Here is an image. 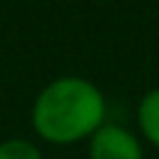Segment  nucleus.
I'll list each match as a JSON object with an SVG mask.
<instances>
[{"label": "nucleus", "mask_w": 159, "mask_h": 159, "mask_svg": "<svg viewBox=\"0 0 159 159\" xmlns=\"http://www.w3.org/2000/svg\"><path fill=\"white\" fill-rule=\"evenodd\" d=\"M137 122L144 134V139L159 149V87L149 89L137 107Z\"/></svg>", "instance_id": "obj_3"}, {"label": "nucleus", "mask_w": 159, "mask_h": 159, "mask_svg": "<svg viewBox=\"0 0 159 159\" xmlns=\"http://www.w3.org/2000/svg\"><path fill=\"white\" fill-rule=\"evenodd\" d=\"M0 159H42V152L30 139H5L0 142Z\"/></svg>", "instance_id": "obj_4"}, {"label": "nucleus", "mask_w": 159, "mask_h": 159, "mask_svg": "<svg viewBox=\"0 0 159 159\" xmlns=\"http://www.w3.org/2000/svg\"><path fill=\"white\" fill-rule=\"evenodd\" d=\"M89 159H144V152L134 132L104 122L89 137Z\"/></svg>", "instance_id": "obj_2"}, {"label": "nucleus", "mask_w": 159, "mask_h": 159, "mask_svg": "<svg viewBox=\"0 0 159 159\" xmlns=\"http://www.w3.org/2000/svg\"><path fill=\"white\" fill-rule=\"evenodd\" d=\"M107 114L102 89L84 77H57L40 89L32 102V129L50 144H75L89 139Z\"/></svg>", "instance_id": "obj_1"}]
</instances>
